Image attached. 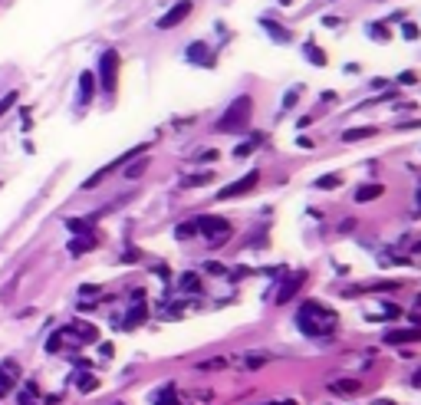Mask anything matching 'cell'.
Returning <instances> with one entry per match:
<instances>
[{"label": "cell", "mask_w": 421, "mask_h": 405, "mask_svg": "<svg viewBox=\"0 0 421 405\" xmlns=\"http://www.w3.org/2000/svg\"><path fill=\"white\" fill-rule=\"evenodd\" d=\"M250 116H254V99H250V96H241V99L230 103V109L217 119L214 129H217V132H241L244 122H250Z\"/></svg>", "instance_id": "obj_1"}, {"label": "cell", "mask_w": 421, "mask_h": 405, "mask_svg": "<svg viewBox=\"0 0 421 405\" xmlns=\"http://www.w3.org/2000/svg\"><path fill=\"white\" fill-rule=\"evenodd\" d=\"M99 73H102V90L112 96V92H116V73H119V53H116V50H105L102 53Z\"/></svg>", "instance_id": "obj_2"}, {"label": "cell", "mask_w": 421, "mask_h": 405, "mask_svg": "<svg viewBox=\"0 0 421 405\" xmlns=\"http://www.w3.org/2000/svg\"><path fill=\"white\" fill-rule=\"evenodd\" d=\"M257 181H260V172H250V175H244L241 181H234V185L221 188V191H217V201H230V198H241V195H247V191H254Z\"/></svg>", "instance_id": "obj_3"}, {"label": "cell", "mask_w": 421, "mask_h": 405, "mask_svg": "<svg viewBox=\"0 0 421 405\" xmlns=\"http://www.w3.org/2000/svg\"><path fill=\"white\" fill-rule=\"evenodd\" d=\"M188 14H191V0H181V3H175V7H171V10L158 20V27H162V30H171V27H178Z\"/></svg>", "instance_id": "obj_4"}, {"label": "cell", "mask_w": 421, "mask_h": 405, "mask_svg": "<svg viewBox=\"0 0 421 405\" xmlns=\"http://www.w3.org/2000/svg\"><path fill=\"white\" fill-rule=\"evenodd\" d=\"M385 195V185H378V181H372V185H359L356 188V201L359 205H365V201H376V198Z\"/></svg>", "instance_id": "obj_5"}, {"label": "cell", "mask_w": 421, "mask_h": 405, "mask_svg": "<svg viewBox=\"0 0 421 405\" xmlns=\"http://www.w3.org/2000/svg\"><path fill=\"white\" fill-rule=\"evenodd\" d=\"M303 280H306V273H296V277H290V280H286V287L280 290V293H277V303H286V300H290V297H293V293H296V290L303 287Z\"/></svg>", "instance_id": "obj_6"}, {"label": "cell", "mask_w": 421, "mask_h": 405, "mask_svg": "<svg viewBox=\"0 0 421 405\" xmlns=\"http://www.w3.org/2000/svg\"><path fill=\"white\" fill-rule=\"evenodd\" d=\"M92 92H96V76L83 73V76H79V99H83V103H89Z\"/></svg>", "instance_id": "obj_7"}, {"label": "cell", "mask_w": 421, "mask_h": 405, "mask_svg": "<svg viewBox=\"0 0 421 405\" xmlns=\"http://www.w3.org/2000/svg\"><path fill=\"white\" fill-rule=\"evenodd\" d=\"M303 50H306V56H310L316 66H323V63H326V53H323V50H319L313 40H306V43H303Z\"/></svg>", "instance_id": "obj_8"}, {"label": "cell", "mask_w": 421, "mask_h": 405, "mask_svg": "<svg viewBox=\"0 0 421 405\" xmlns=\"http://www.w3.org/2000/svg\"><path fill=\"white\" fill-rule=\"evenodd\" d=\"M188 56H191V60H201V63H204V66H210V63H214V60H210V56H208V50H204V46H201V43H197V46H191V50H188Z\"/></svg>", "instance_id": "obj_9"}, {"label": "cell", "mask_w": 421, "mask_h": 405, "mask_svg": "<svg viewBox=\"0 0 421 405\" xmlns=\"http://www.w3.org/2000/svg\"><path fill=\"white\" fill-rule=\"evenodd\" d=\"M385 340H389V343H405V340L411 343V340H421V333H405L402 330V333H389Z\"/></svg>", "instance_id": "obj_10"}, {"label": "cell", "mask_w": 421, "mask_h": 405, "mask_svg": "<svg viewBox=\"0 0 421 405\" xmlns=\"http://www.w3.org/2000/svg\"><path fill=\"white\" fill-rule=\"evenodd\" d=\"M260 142H263V135H254L250 142H241V145H237V155H241V158H244V155H250V152H254Z\"/></svg>", "instance_id": "obj_11"}, {"label": "cell", "mask_w": 421, "mask_h": 405, "mask_svg": "<svg viewBox=\"0 0 421 405\" xmlns=\"http://www.w3.org/2000/svg\"><path fill=\"white\" fill-rule=\"evenodd\" d=\"M145 168H149V158H138L136 165H129V168H125V178H138V175H142Z\"/></svg>", "instance_id": "obj_12"}, {"label": "cell", "mask_w": 421, "mask_h": 405, "mask_svg": "<svg viewBox=\"0 0 421 405\" xmlns=\"http://www.w3.org/2000/svg\"><path fill=\"white\" fill-rule=\"evenodd\" d=\"M369 135H376V129H349L343 138H346V142H356V138H369Z\"/></svg>", "instance_id": "obj_13"}, {"label": "cell", "mask_w": 421, "mask_h": 405, "mask_svg": "<svg viewBox=\"0 0 421 405\" xmlns=\"http://www.w3.org/2000/svg\"><path fill=\"white\" fill-rule=\"evenodd\" d=\"M14 105H17V92H7V96L0 99V116H7V112H10Z\"/></svg>", "instance_id": "obj_14"}, {"label": "cell", "mask_w": 421, "mask_h": 405, "mask_svg": "<svg viewBox=\"0 0 421 405\" xmlns=\"http://www.w3.org/2000/svg\"><path fill=\"white\" fill-rule=\"evenodd\" d=\"M339 185H343V178H339V175H332V178H319V181H316V188H339Z\"/></svg>", "instance_id": "obj_15"}, {"label": "cell", "mask_w": 421, "mask_h": 405, "mask_svg": "<svg viewBox=\"0 0 421 405\" xmlns=\"http://www.w3.org/2000/svg\"><path fill=\"white\" fill-rule=\"evenodd\" d=\"M86 247H96V238H86V240H76L73 247H69V251H73V254H79V251H86Z\"/></svg>", "instance_id": "obj_16"}, {"label": "cell", "mask_w": 421, "mask_h": 405, "mask_svg": "<svg viewBox=\"0 0 421 405\" xmlns=\"http://www.w3.org/2000/svg\"><path fill=\"white\" fill-rule=\"evenodd\" d=\"M181 287H184V290H195V287H201V284H197L195 273H184V277H181Z\"/></svg>", "instance_id": "obj_17"}, {"label": "cell", "mask_w": 421, "mask_h": 405, "mask_svg": "<svg viewBox=\"0 0 421 405\" xmlns=\"http://www.w3.org/2000/svg\"><path fill=\"white\" fill-rule=\"evenodd\" d=\"M336 392H359V382H336Z\"/></svg>", "instance_id": "obj_18"}, {"label": "cell", "mask_w": 421, "mask_h": 405, "mask_svg": "<svg viewBox=\"0 0 421 405\" xmlns=\"http://www.w3.org/2000/svg\"><path fill=\"white\" fill-rule=\"evenodd\" d=\"M162 405H178V402H175V389H165V392H162Z\"/></svg>", "instance_id": "obj_19"}, {"label": "cell", "mask_w": 421, "mask_h": 405, "mask_svg": "<svg viewBox=\"0 0 421 405\" xmlns=\"http://www.w3.org/2000/svg\"><path fill=\"white\" fill-rule=\"evenodd\" d=\"M96 386H99V382H96V375H86V379H83V392H92Z\"/></svg>", "instance_id": "obj_20"}, {"label": "cell", "mask_w": 421, "mask_h": 405, "mask_svg": "<svg viewBox=\"0 0 421 405\" xmlns=\"http://www.w3.org/2000/svg\"><path fill=\"white\" fill-rule=\"evenodd\" d=\"M408 37V40H415V37H418V27H415V23H405V30H402Z\"/></svg>", "instance_id": "obj_21"}, {"label": "cell", "mask_w": 421, "mask_h": 405, "mask_svg": "<svg viewBox=\"0 0 421 405\" xmlns=\"http://www.w3.org/2000/svg\"><path fill=\"white\" fill-rule=\"evenodd\" d=\"M411 386H418V389H421V369H418L415 375H411Z\"/></svg>", "instance_id": "obj_22"}, {"label": "cell", "mask_w": 421, "mask_h": 405, "mask_svg": "<svg viewBox=\"0 0 421 405\" xmlns=\"http://www.w3.org/2000/svg\"><path fill=\"white\" fill-rule=\"evenodd\" d=\"M411 254H421V240H418V244H415V247H411Z\"/></svg>", "instance_id": "obj_23"}, {"label": "cell", "mask_w": 421, "mask_h": 405, "mask_svg": "<svg viewBox=\"0 0 421 405\" xmlns=\"http://www.w3.org/2000/svg\"><path fill=\"white\" fill-rule=\"evenodd\" d=\"M283 405H293V402H283Z\"/></svg>", "instance_id": "obj_24"}]
</instances>
